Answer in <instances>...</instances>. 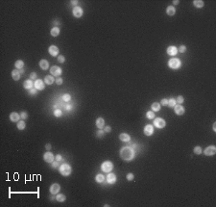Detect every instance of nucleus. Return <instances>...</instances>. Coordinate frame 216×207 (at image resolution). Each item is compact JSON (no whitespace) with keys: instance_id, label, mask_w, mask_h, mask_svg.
Returning a JSON list of instances; mask_svg holds the SVG:
<instances>
[{"instance_id":"50","label":"nucleus","mask_w":216,"mask_h":207,"mask_svg":"<svg viewBox=\"0 0 216 207\" xmlns=\"http://www.w3.org/2000/svg\"><path fill=\"white\" fill-rule=\"evenodd\" d=\"M65 109H66V110H68V111H70V110L72 109V106H71V105H69V104H67V105L65 106Z\"/></svg>"},{"instance_id":"51","label":"nucleus","mask_w":216,"mask_h":207,"mask_svg":"<svg viewBox=\"0 0 216 207\" xmlns=\"http://www.w3.org/2000/svg\"><path fill=\"white\" fill-rule=\"evenodd\" d=\"M45 148H46L47 150H50V149H51V144H50V143H47L46 145H45Z\"/></svg>"},{"instance_id":"15","label":"nucleus","mask_w":216,"mask_h":207,"mask_svg":"<svg viewBox=\"0 0 216 207\" xmlns=\"http://www.w3.org/2000/svg\"><path fill=\"white\" fill-rule=\"evenodd\" d=\"M20 119H21V118H20V115L17 114L16 112H13V113L10 114V120H11V121H13V122H18Z\"/></svg>"},{"instance_id":"23","label":"nucleus","mask_w":216,"mask_h":207,"mask_svg":"<svg viewBox=\"0 0 216 207\" xmlns=\"http://www.w3.org/2000/svg\"><path fill=\"white\" fill-rule=\"evenodd\" d=\"M44 82H45V84H47V85H52V84L55 82V78H54L53 75H47V76H45V78H44Z\"/></svg>"},{"instance_id":"21","label":"nucleus","mask_w":216,"mask_h":207,"mask_svg":"<svg viewBox=\"0 0 216 207\" xmlns=\"http://www.w3.org/2000/svg\"><path fill=\"white\" fill-rule=\"evenodd\" d=\"M119 139H120V141H122L124 143H127V142H130V141H131V137H130V135L127 134V133H121V134L119 135Z\"/></svg>"},{"instance_id":"1","label":"nucleus","mask_w":216,"mask_h":207,"mask_svg":"<svg viewBox=\"0 0 216 207\" xmlns=\"http://www.w3.org/2000/svg\"><path fill=\"white\" fill-rule=\"evenodd\" d=\"M119 155H120L121 159H123L124 161L130 162V161L134 160V158H135V155H136L135 154V149L133 147H130V146L122 147L120 149Z\"/></svg>"},{"instance_id":"45","label":"nucleus","mask_w":216,"mask_h":207,"mask_svg":"<svg viewBox=\"0 0 216 207\" xmlns=\"http://www.w3.org/2000/svg\"><path fill=\"white\" fill-rule=\"evenodd\" d=\"M55 160L58 161V162H61V161H62V156L61 154H57V155L55 156Z\"/></svg>"},{"instance_id":"3","label":"nucleus","mask_w":216,"mask_h":207,"mask_svg":"<svg viewBox=\"0 0 216 207\" xmlns=\"http://www.w3.org/2000/svg\"><path fill=\"white\" fill-rule=\"evenodd\" d=\"M182 65V62L178 58H172L168 61V66L172 69H178Z\"/></svg>"},{"instance_id":"4","label":"nucleus","mask_w":216,"mask_h":207,"mask_svg":"<svg viewBox=\"0 0 216 207\" xmlns=\"http://www.w3.org/2000/svg\"><path fill=\"white\" fill-rule=\"evenodd\" d=\"M112 169H113V164L110 161H105L101 165V170H102L103 173L108 174V173H110L112 171Z\"/></svg>"},{"instance_id":"34","label":"nucleus","mask_w":216,"mask_h":207,"mask_svg":"<svg viewBox=\"0 0 216 207\" xmlns=\"http://www.w3.org/2000/svg\"><path fill=\"white\" fill-rule=\"evenodd\" d=\"M193 152H194L195 154H197V155H200L201 153L203 152V149H202L201 146H195L194 149H193Z\"/></svg>"},{"instance_id":"10","label":"nucleus","mask_w":216,"mask_h":207,"mask_svg":"<svg viewBox=\"0 0 216 207\" xmlns=\"http://www.w3.org/2000/svg\"><path fill=\"white\" fill-rule=\"evenodd\" d=\"M174 112H175V114L176 115H178V116H182V115H184L185 114V108L181 105V104H176L175 106H174Z\"/></svg>"},{"instance_id":"7","label":"nucleus","mask_w":216,"mask_h":207,"mask_svg":"<svg viewBox=\"0 0 216 207\" xmlns=\"http://www.w3.org/2000/svg\"><path fill=\"white\" fill-rule=\"evenodd\" d=\"M204 153H205V155H206V156H213V155H215L216 146L215 145H209V146H207V147L204 150Z\"/></svg>"},{"instance_id":"53","label":"nucleus","mask_w":216,"mask_h":207,"mask_svg":"<svg viewBox=\"0 0 216 207\" xmlns=\"http://www.w3.org/2000/svg\"><path fill=\"white\" fill-rule=\"evenodd\" d=\"M70 3H71L72 5H76V4H78V1H71Z\"/></svg>"},{"instance_id":"2","label":"nucleus","mask_w":216,"mask_h":207,"mask_svg":"<svg viewBox=\"0 0 216 207\" xmlns=\"http://www.w3.org/2000/svg\"><path fill=\"white\" fill-rule=\"evenodd\" d=\"M59 171H60V173L62 176H69L72 173V168L68 164H62L60 166Z\"/></svg>"},{"instance_id":"25","label":"nucleus","mask_w":216,"mask_h":207,"mask_svg":"<svg viewBox=\"0 0 216 207\" xmlns=\"http://www.w3.org/2000/svg\"><path fill=\"white\" fill-rule=\"evenodd\" d=\"M175 13H176V9H175L173 6H168V7L166 8V14H167L168 16H174Z\"/></svg>"},{"instance_id":"27","label":"nucleus","mask_w":216,"mask_h":207,"mask_svg":"<svg viewBox=\"0 0 216 207\" xmlns=\"http://www.w3.org/2000/svg\"><path fill=\"white\" fill-rule=\"evenodd\" d=\"M15 65H16V69L20 70V69H22V68L24 67V62H23L22 60H17L16 63H15Z\"/></svg>"},{"instance_id":"38","label":"nucleus","mask_w":216,"mask_h":207,"mask_svg":"<svg viewBox=\"0 0 216 207\" xmlns=\"http://www.w3.org/2000/svg\"><path fill=\"white\" fill-rule=\"evenodd\" d=\"M184 101H185V98H184V96H179L177 97V99H176V102L178 104H182V103H184Z\"/></svg>"},{"instance_id":"43","label":"nucleus","mask_w":216,"mask_h":207,"mask_svg":"<svg viewBox=\"0 0 216 207\" xmlns=\"http://www.w3.org/2000/svg\"><path fill=\"white\" fill-rule=\"evenodd\" d=\"M55 83H56L57 85H62V83H63V80H62V77H57V79L55 80Z\"/></svg>"},{"instance_id":"19","label":"nucleus","mask_w":216,"mask_h":207,"mask_svg":"<svg viewBox=\"0 0 216 207\" xmlns=\"http://www.w3.org/2000/svg\"><path fill=\"white\" fill-rule=\"evenodd\" d=\"M116 180H117V178L114 174H108L107 176V181L108 184H114L116 182Z\"/></svg>"},{"instance_id":"37","label":"nucleus","mask_w":216,"mask_h":207,"mask_svg":"<svg viewBox=\"0 0 216 207\" xmlns=\"http://www.w3.org/2000/svg\"><path fill=\"white\" fill-rule=\"evenodd\" d=\"M54 116H55L56 118H60V117L62 116V112L61 111L60 109H56V110L54 111Z\"/></svg>"},{"instance_id":"48","label":"nucleus","mask_w":216,"mask_h":207,"mask_svg":"<svg viewBox=\"0 0 216 207\" xmlns=\"http://www.w3.org/2000/svg\"><path fill=\"white\" fill-rule=\"evenodd\" d=\"M58 166H59V162H58V161H53V162H52V168L56 169Z\"/></svg>"},{"instance_id":"40","label":"nucleus","mask_w":216,"mask_h":207,"mask_svg":"<svg viewBox=\"0 0 216 207\" xmlns=\"http://www.w3.org/2000/svg\"><path fill=\"white\" fill-rule=\"evenodd\" d=\"M64 61H65V57H64L63 55H60V56L58 57V62H59V63L62 64V63H64Z\"/></svg>"},{"instance_id":"24","label":"nucleus","mask_w":216,"mask_h":207,"mask_svg":"<svg viewBox=\"0 0 216 207\" xmlns=\"http://www.w3.org/2000/svg\"><path fill=\"white\" fill-rule=\"evenodd\" d=\"M50 34H51L52 37H58V36L60 35V28L57 27V26L53 27V28L51 29V31H50Z\"/></svg>"},{"instance_id":"14","label":"nucleus","mask_w":216,"mask_h":207,"mask_svg":"<svg viewBox=\"0 0 216 207\" xmlns=\"http://www.w3.org/2000/svg\"><path fill=\"white\" fill-rule=\"evenodd\" d=\"M143 132H144V134L146 135V136H151L153 133H154V127H153V125H151V124H147L144 129H143Z\"/></svg>"},{"instance_id":"12","label":"nucleus","mask_w":216,"mask_h":207,"mask_svg":"<svg viewBox=\"0 0 216 207\" xmlns=\"http://www.w3.org/2000/svg\"><path fill=\"white\" fill-rule=\"evenodd\" d=\"M59 48L57 47L56 45H50L49 48H48V52H49V54L51 55V56H53V57H56V56H58V54H59Z\"/></svg>"},{"instance_id":"8","label":"nucleus","mask_w":216,"mask_h":207,"mask_svg":"<svg viewBox=\"0 0 216 207\" xmlns=\"http://www.w3.org/2000/svg\"><path fill=\"white\" fill-rule=\"evenodd\" d=\"M34 87L35 89H37L38 91H42L45 88V84L41 79H37L34 83Z\"/></svg>"},{"instance_id":"9","label":"nucleus","mask_w":216,"mask_h":207,"mask_svg":"<svg viewBox=\"0 0 216 207\" xmlns=\"http://www.w3.org/2000/svg\"><path fill=\"white\" fill-rule=\"evenodd\" d=\"M72 13H73V16H75V17H77V18H80L81 16H83V14H84V11H83V9H82L81 7H79V6H76V7H74V8H73V10H72Z\"/></svg>"},{"instance_id":"6","label":"nucleus","mask_w":216,"mask_h":207,"mask_svg":"<svg viewBox=\"0 0 216 207\" xmlns=\"http://www.w3.org/2000/svg\"><path fill=\"white\" fill-rule=\"evenodd\" d=\"M62 70L60 66L53 65V66L50 68V73H51V75H53V76L60 77V75L62 74Z\"/></svg>"},{"instance_id":"13","label":"nucleus","mask_w":216,"mask_h":207,"mask_svg":"<svg viewBox=\"0 0 216 207\" xmlns=\"http://www.w3.org/2000/svg\"><path fill=\"white\" fill-rule=\"evenodd\" d=\"M55 159V156L52 152H45L44 155H43V160L46 162V163H52Z\"/></svg>"},{"instance_id":"54","label":"nucleus","mask_w":216,"mask_h":207,"mask_svg":"<svg viewBox=\"0 0 216 207\" xmlns=\"http://www.w3.org/2000/svg\"><path fill=\"white\" fill-rule=\"evenodd\" d=\"M213 131H214V132H216V122H214V123H213Z\"/></svg>"},{"instance_id":"33","label":"nucleus","mask_w":216,"mask_h":207,"mask_svg":"<svg viewBox=\"0 0 216 207\" xmlns=\"http://www.w3.org/2000/svg\"><path fill=\"white\" fill-rule=\"evenodd\" d=\"M146 118L148 120H154L155 119V113L153 111H148L146 114Z\"/></svg>"},{"instance_id":"36","label":"nucleus","mask_w":216,"mask_h":207,"mask_svg":"<svg viewBox=\"0 0 216 207\" xmlns=\"http://www.w3.org/2000/svg\"><path fill=\"white\" fill-rule=\"evenodd\" d=\"M104 134H105V131H104L103 129H99V130L96 132V136H97L98 138H102V137L104 136Z\"/></svg>"},{"instance_id":"30","label":"nucleus","mask_w":216,"mask_h":207,"mask_svg":"<svg viewBox=\"0 0 216 207\" xmlns=\"http://www.w3.org/2000/svg\"><path fill=\"white\" fill-rule=\"evenodd\" d=\"M104 180H105V176L103 174H97L95 176V181L97 183H102L104 182Z\"/></svg>"},{"instance_id":"39","label":"nucleus","mask_w":216,"mask_h":207,"mask_svg":"<svg viewBox=\"0 0 216 207\" xmlns=\"http://www.w3.org/2000/svg\"><path fill=\"white\" fill-rule=\"evenodd\" d=\"M134 178H135V175H134V174H132V173H130V174H128L126 175V179H127L128 181H133Z\"/></svg>"},{"instance_id":"46","label":"nucleus","mask_w":216,"mask_h":207,"mask_svg":"<svg viewBox=\"0 0 216 207\" xmlns=\"http://www.w3.org/2000/svg\"><path fill=\"white\" fill-rule=\"evenodd\" d=\"M37 89H31L30 91H29V94L31 95V96H36L37 95Z\"/></svg>"},{"instance_id":"26","label":"nucleus","mask_w":216,"mask_h":207,"mask_svg":"<svg viewBox=\"0 0 216 207\" xmlns=\"http://www.w3.org/2000/svg\"><path fill=\"white\" fill-rule=\"evenodd\" d=\"M160 103H158V102H154L153 104H152V106H151V109H152V111L153 112H158L160 110Z\"/></svg>"},{"instance_id":"5","label":"nucleus","mask_w":216,"mask_h":207,"mask_svg":"<svg viewBox=\"0 0 216 207\" xmlns=\"http://www.w3.org/2000/svg\"><path fill=\"white\" fill-rule=\"evenodd\" d=\"M154 125L158 129H161V128H164L166 125V122L163 119L161 118H156L154 120Z\"/></svg>"},{"instance_id":"32","label":"nucleus","mask_w":216,"mask_h":207,"mask_svg":"<svg viewBox=\"0 0 216 207\" xmlns=\"http://www.w3.org/2000/svg\"><path fill=\"white\" fill-rule=\"evenodd\" d=\"M177 104V102H176V99L175 98H170L168 99V106H169L170 108H174V106Z\"/></svg>"},{"instance_id":"42","label":"nucleus","mask_w":216,"mask_h":207,"mask_svg":"<svg viewBox=\"0 0 216 207\" xmlns=\"http://www.w3.org/2000/svg\"><path fill=\"white\" fill-rule=\"evenodd\" d=\"M20 118H21V120H26V119L28 118V114H27L26 112H21Z\"/></svg>"},{"instance_id":"41","label":"nucleus","mask_w":216,"mask_h":207,"mask_svg":"<svg viewBox=\"0 0 216 207\" xmlns=\"http://www.w3.org/2000/svg\"><path fill=\"white\" fill-rule=\"evenodd\" d=\"M160 105H162V106H168V99H166V98L161 99V101H160Z\"/></svg>"},{"instance_id":"11","label":"nucleus","mask_w":216,"mask_h":207,"mask_svg":"<svg viewBox=\"0 0 216 207\" xmlns=\"http://www.w3.org/2000/svg\"><path fill=\"white\" fill-rule=\"evenodd\" d=\"M60 190H61V186H60V184H58V183L52 184L51 187H50V189H49V191H50V193H51L52 195H57V194L60 192Z\"/></svg>"},{"instance_id":"31","label":"nucleus","mask_w":216,"mask_h":207,"mask_svg":"<svg viewBox=\"0 0 216 207\" xmlns=\"http://www.w3.org/2000/svg\"><path fill=\"white\" fill-rule=\"evenodd\" d=\"M25 127H26V123H25L24 120H19V121L17 122V128H18L19 130H24Z\"/></svg>"},{"instance_id":"17","label":"nucleus","mask_w":216,"mask_h":207,"mask_svg":"<svg viewBox=\"0 0 216 207\" xmlns=\"http://www.w3.org/2000/svg\"><path fill=\"white\" fill-rule=\"evenodd\" d=\"M33 87H34V83H33V80L32 79H28L26 81H24V83H23V88L24 89L30 91L31 89H33Z\"/></svg>"},{"instance_id":"52","label":"nucleus","mask_w":216,"mask_h":207,"mask_svg":"<svg viewBox=\"0 0 216 207\" xmlns=\"http://www.w3.org/2000/svg\"><path fill=\"white\" fill-rule=\"evenodd\" d=\"M179 3H180V1H179V0H178V1H177V0H174V1H173V4H175V5H178Z\"/></svg>"},{"instance_id":"18","label":"nucleus","mask_w":216,"mask_h":207,"mask_svg":"<svg viewBox=\"0 0 216 207\" xmlns=\"http://www.w3.org/2000/svg\"><path fill=\"white\" fill-rule=\"evenodd\" d=\"M95 124H96V127L98 128V129H103L104 126H105V120H104V119H103V118H98V119L96 120Z\"/></svg>"},{"instance_id":"35","label":"nucleus","mask_w":216,"mask_h":207,"mask_svg":"<svg viewBox=\"0 0 216 207\" xmlns=\"http://www.w3.org/2000/svg\"><path fill=\"white\" fill-rule=\"evenodd\" d=\"M62 100H63L64 102H69V101L71 100V96H70L69 94H64V95L62 96Z\"/></svg>"},{"instance_id":"16","label":"nucleus","mask_w":216,"mask_h":207,"mask_svg":"<svg viewBox=\"0 0 216 207\" xmlns=\"http://www.w3.org/2000/svg\"><path fill=\"white\" fill-rule=\"evenodd\" d=\"M166 52L169 56H175L177 53H178V48L174 45H171V46H168L167 49H166Z\"/></svg>"},{"instance_id":"47","label":"nucleus","mask_w":216,"mask_h":207,"mask_svg":"<svg viewBox=\"0 0 216 207\" xmlns=\"http://www.w3.org/2000/svg\"><path fill=\"white\" fill-rule=\"evenodd\" d=\"M30 78L32 80H37V73L36 72H32L30 74Z\"/></svg>"},{"instance_id":"20","label":"nucleus","mask_w":216,"mask_h":207,"mask_svg":"<svg viewBox=\"0 0 216 207\" xmlns=\"http://www.w3.org/2000/svg\"><path fill=\"white\" fill-rule=\"evenodd\" d=\"M39 66H40V68L42 70H47L49 68V62L47 60L42 59V60L39 61Z\"/></svg>"},{"instance_id":"44","label":"nucleus","mask_w":216,"mask_h":207,"mask_svg":"<svg viewBox=\"0 0 216 207\" xmlns=\"http://www.w3.org/2000/svg\"><path fill=\"white\" fill-rule=\"evenodd\" d=\"M178 51L179 52H181V53H185V51H186V46L185 45H181L179 49H178Z\"/></svg>"},{"instance_id":"29","label":"nucleus","mask_w":216,"mask_h":207,"mask_svg":"<svg viewBox=\"0 0 216 207\" xmlns=\"http://www.w3.org/2000/svg\"><path fill=\"white\" fill-rule=\"evenodd\" d=\"M65 199H66V196L63 194H57V196H56V200L57 201L63 202V201H65Z\"/></svg>"},{"instance_id":"28","label":"nucleus","mask_w":216,"mask_h":207,"mask_svg":"<svg viewBox=\"0 0 216 207\" xmlns=\"http://www.w3.org/2000/svg\"><path fill=\"white\" fill-rule=\"evenodd\" d=\"M193 5L196 7V8H203L205 3L203 0H194L193 1Z\"/></svg>"},{"instance_id":"55","label":"nucleus","mask_w":216,"mask_h":207,"mask_svg":"<svg viewBox=\"0 0 216 207\" xmlns=\"http://www.w3.org/2000/svg\"><path fill=\"white\" fill-rule=\"evenodd\" d=\"M19 71H20V73H22V72H23V71H24V68H22V69H20V70H19Z\"/></svg>"},{"instance_id":"22","label":"nucleus","mask_w":216,"mask_h":207,"mask_svg":"<svg viewBox=\"0 0 216 207\" xmlns=\"http://www.w3.org/2000/svg\"><path fill=\"white\" fill-rule=\"evenodd\" d=\"M12 77H13V79L15 80V81H18V80L20 79V71L18 70V69H14L13 71H12Z\"/></svg>"},{"instance_id":"49","label":"nucleus","mask_w":216,"mask_h":207,"mask_svg":"<svg viewBox=\"0 0 216 207\" xmlns=\"http://www.w3.org/2000/svg\"><path fill=\"white\" fill-rule=\"evenodd\" d=\"M104 131H105V133H109L111 131V127L110 126H107V127H105Z\"/></svg>"}]
</instances>
